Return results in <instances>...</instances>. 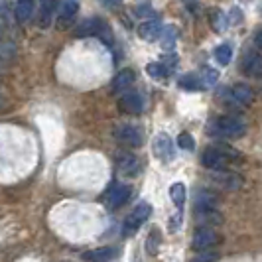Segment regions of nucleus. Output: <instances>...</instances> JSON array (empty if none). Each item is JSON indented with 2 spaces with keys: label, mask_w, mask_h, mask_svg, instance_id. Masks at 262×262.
<instances>
[{
  "label": "nucleus",
  "mask_w": 262,
  "mask_h": 262,
  "mask_svg": "<svg viewBox=\"0 0 262 262\" xmlns=\"http://www.w3.org/2000/svg\"><path fill=\"white\" fill-rule=\"evenodd\" d=\"M211 180H213L217 185H221V187H225V189H229V191L241 189V187L245 185L243 176L233 173V171H227L225 168H223V170H213V173H211Z\"/></svg>",
  "instance_id": "423d86ee"
},
{
  "label": "nucleus",
  "mask_w": 262,
  "mask_h": 262,
  "mask_svg": "<svg viewBox=\"0 0 262 262\" xmlns=\"http://www.w3.org/2000/svg\"><path fill=\"white\" fill-rule=\"evenodd\" d=\"M115 138L118 144L128 146V148H140L144 142V132L134 124H118L115 128Z\"/></svg>",
  "instance_id": "7ed1b4c3"
},
{
  "label": "nucleus",
  "mask_w": 262,
  "mask_h": 262,
  "mask_svg": "<svg viewBox=\"0 0 262 262\" xmlns=\"http://www.w3.org/2000/svg\"><path fill=\"white\" fill-rule=\"evenodd\" d=\"M14 14H16V20L20 24L28 22L34 16V0H18L14 6Z\"/></svg>",
  "instance_id": "6ab92c4d"
},
{
  "label": "nucleus",
  "mask_w": 262,
  "mask_h": 262,
  "mask_svg": "<svg viewBox=\"0 0 262 262\" xmlns=\"http://www.w3.org/2000/svg\"><path fill=\"white\" fill-rule=\"evenodd\" d=\"M231 97L235 99L236 103H241V105H250L252 99H254V91L250 89L249 85H245V83H236L235 87L231 89Z\"/></svg>",
  "instance_id": "a211bd4d"
},
{
  "label": "nucleus",
  "mask_w": 262,
  "mask_h": 262,
  "mask_svg": "<svg viewBox=\"0 0 262 262\" xmlns=\"http://www.w3.org/2000/svg\"><path fill=\"white\" fill-rule=\"evenodd\" d=\"M217 201H219L217 193H213L209 189H201V191H197V197H195V211L215 209L217 207Z\"/></svg>",
  "instance_id": "f8f14e48"
},
{
  "label": "nucleus",
  "mask_w": 262,
  "mask_h": 262,
  "mask_svg": "<svg viewBox=\"0 0 262 262\" xmlns=\"http://www.w3.org/2000/svg\"><path fill=\"white\" fill-rule=\"evenodd\" d=\"M178 146L187 150V152H193V150H195V140H193V136H191L189 132H182V134L178 136Z\"/></svg>",
  "instance_id": "c85d7f7f"
},
{
  "label": "nucleus",
  "mask_w": 262,
  "mask_h": 262,
  "mask_svg": "<svg viewBox=\"0 0 262 262\" xmlns=\"http://www.w3.org/2000/svg\"><path fill=\"white\" fill-rule=\"evenodd\" d=\"M118 108L126 115H140L144 111V97L140 93H124L118 99Z\"/></svg>",
  "instance_id": "6e6552de"
},
{
  "label": "nucleus",
  "mask_w": 262,
  "mask_h": 262,
  "mask_svg": "<svg viewBox=\"0 0 262 262\" xmlns=\"http://www.w3.org/2000/svg\"><path fill=\"white\" fill-rule=\"evenodd\" d=\"M184 2H185V0H184Z\"/></svg>",
  "instance_id": "f704fd0d"
},
{
  "label": "nucleus",
  "mask_w": 262,
  "mask_h": 262,
  "mask_svg": "<svg viewBox=\"0 0 262 262\" xmlns=\"http://www.w3.org/2000/svg\"><path fill=\"white\" fill-rule=\"evenodd\" d=\"M238 158H241V154L233 148H229V146H211L203 152L201 162L209 170H223L229 162L238 160Z\"/></svg>",
  "instance_id": "f03ea898"
},
{
  "label": "nucleus",
  "mask_w": 262,
  "mask_h": 262,
  "mask_svg": "<svg viewBox=\"0 0 262 262\" xmlns=\"http://www.w3.org/2000/svg\"><path fill=\"white\" fill-rule=\"evenodd\" d=\"M55 6H57L55 0H41V4H39V18H38L39 28H48L52 24V18L55 16Z\"/></svg>",
  "instance_id": "dca6fc26"
},
{
  "label": "nucleus",
  "mask_w": 262,
  "mask_h": 262,
  "mask_svg": "<svg viewBox=\"0 0 262 262\" xmlns=\"http://www.w3.org/2000/svg\"><path fill=\"white\" fill-rule=\"evenodd\" d=\"M245 73H249L250 77H260L262 73V59H260V53H252L245 59Z\"/></svg>",
  "instance_id": "aec40b11"
},
{
  "label": "nucleus",
  "mask_w": 262,
  "mask_h": 262,
  "mask_svg": "<svg viewBox=\"0 0 262 262\" xmlns=\"http://www.w3.org/2000/svg\"><path fill=\"white\" fill-rule=\"evenodd\" d=\"M180 87H182V89H187V91H197V89H201L199 75H195V73H187V75H184V77L180 79Z\"/></svg>",
  "instance_id": "a878e982"
},
{
  "label": "nucleus",
  "mask_w": 262,
  "mask_h": 262,
  "mask_svg": "<svg viewBox=\"0 0 262 262\" xmlns=\"http://www.w3.org/2000/svg\"><path fill=\"white\" fill-rule=\"evenodd\" d=\"M103 20L101 18H89V20H85L83 24H79L77 30H75V36L77 38H85V36H97L99 32H101V28H103Z\"/></svg>",
  "instance_id": "2eb2a0df"
},
{
  "label": "nucleus",
  "mask_w": 262,
  "mask_h": 262,
  "mask_svg": "<svg viewBox=\"0 0 262 262\" xmlns=\"http://www.w3.org/2000/svg\"><path fill=\"white\" fill-rule=\"evenodd\" d=\"M79 10L77 0H61L55 6V14H57V28H67L71 24V20L75 18Z\"/></svg>",
  "instance_id": "1a4fd4ad"
},
{
  "label": "nucleus",
  "mask_w": 262,
  "mask_h": 262,
  "mask_svg": "<svg viewBox=\"0 0 262 262\" xmlns=\"http://www.w3.org/2000/svg\"><path fill=\"white\" fill-rule=\"evenodd\" d=\"M215 243H217V233H215L213 229H207V227L197 229L195 233H193V238H191L193 249L201 250V252H203V250H207V249H211Z\"/></svg>",
  "instance_id": "9d476101"
},
{
  "label": "nucleus",
  "mask_w": 262,
  "mask_h": 262,
  "mask_svg": "<svg viewBox=\"0 0 262 262\" xmlns=\"http://www.w3.org/2000/svg\"><path fill=\"white\" fill-rule=\"evenodd\" d=\"M160 32H162V22L160 20H148L144 24L138 26V36L146 41H154L160 38Z\"/></svg>",
  "instance_id": "4468645a"
},
{
  "label": "nucleus",
  "mask_w": 262,
  "mask_h": 262,
  "mask_svg": "<svg viewBox=\"0 0 262 262\" xmlns=\"http://www.w3.org/2000/svg\"><path fill=\"white\" fill-rule=\"evenodd\" d=\"M160 36H162V48H164L166 52H171V50H173V46H176V38H178L176 28H166V30L162 28Z\"/></svg>",
  "instance_id": "b1692460"
},
{
  "label": "nucleus",
  "mask_w": 262,
  "mask_h": 262,
  "mask_svg": "<svg viewBox=\"0 0 262 262\" xmlns=\"http://www.w3.org/2000/svg\"><path fill=\"white\" fill-rule=\"evenodd\" d=\"M207 132L211 136H219V138H241L247 132V124L238 117L227 115V117H219L211 120Z\"/></svg>",
  "instance_id": "f257e3e1"
},
{
  "label": "nucleus",
  "mask_w": 262,
  "mask_h": 262,
  "mask_svg": "<svg viewBox=\"0 0 262 262\" xmlns=\"http://www.w3.org/2000/svg\"><path fill=\"white\" fill-rule=\"evenodd\" d=\"M160 231L154 229V231H150V235H148V241H146V250H148V254H158V249H160Z\"/></svg>",
  "instance_id": "cd10ccee"
},
{
  "label": "nucleus",
  "mask_w": 262,
  "mask_h": 262,
  "mask_svg": "<svg viewBox=\"0 0 262 262\" xmlns=\"http://www.w3.org/2000/svg\"><path fill=\"white\" fill-rule=\"evenodd\" d=\"M199 81H201V89L215 87L217 81H219V71L217 69H211V67H203V71L199 73Z\"/></svg>",
  "instance_id": "412c9836"
},
{
  "label": "nucleus",
  "mask_w": 262,
  "mask_h": 262,
  "mask_svg": "<svg viewBox=\"0 0 262 262\" xmlns=\"http://www.w3.org/2000/svg\"><path fill=\"white\" fill-rule=\"evenodd\" d=\"M213 57H215V61H217L219 66H229V61H231V57H233V48H231L229 43H221V46L215 48Z\"/></svg>",
  "instance_id": "5701e85b"
},
{
  "label": "nucleus",
  "mask_w": 262,
  "mask_h": 262,
  "mask_svg": "<svg viewBox=\"0 0 262 262\" xmlns=\"http://www.w3.org/2000/svg\"><path fill=\"white\" fill-rule=\"evenodd\" d=\"M150 215H152V207L148 205V203H140V205H136L132 213L126 217V221H124V231L126 233H134L136 229H140L142 225L150 219Z\"/></svg>",
  "instance_id": "39448f33"
},
{
  "label": "nucleus",
  "mask_w": 262,
  "mask_h": 262,
  "mask_svg": "<svg viewBox=\"0 0 262 262\" xmlns=\"http://www.w3.org/2000/svg\"><path fill=\"white\" fill-rule=\"evenodd\" d=\"M117 254H118V249H115V247H101V249L85 252L83 258L89 262H108L111 258H115Z\"/></svg>",
  "instance_id": "ddd939ff"
},
{
  "label": "nucleus",
  "mask_w": 262,
  "mask_h": 262,
  "mask_svg": "<svg viewBox=\"0 0 262 262\" xmlns=\"http://www.w3.org/2000/svg\"><path fill=\"white\" fill-rule=\"evenodd\" d=\"M209 24H211V28H213L215 32H223L225 28H227V16H225L219 8H217V10H211Z\"/></svg>",
  "instance_id": "393cba45"
},
{
  "label": "nucleus",
  "mask_w": 262,
  "mask_h": 262,
  "mask_svg": "<svg viewBox=\"0 0 262 262\" xmlns=\"http://www.w3.org/2000/svg\"><path fill=\"white\" fill-rule=\"evenodd\" d=\"M130 185H122V184H117L113 185L108 191L105 193V203L108 209H118V207H122L126 201H128V197H130Z\"/></svg>",
  "instance_id": "0eeeda50"
},
{
  "label": "nucleus",
  "mask_w": 262,
  "mask_h": 262,
  "mask_svg": "<svg viewBox=\"0 0 262 262\" xmlns=\"http://www.w3.org/2000/svg\"><path fill=\"white\" fill-rule=\"evenodd\" d=\"M134 79H136V75H134L132 69H122L117 77L113 79V91L115 93L126 91L130 85H134Z\"/></svg>",
  "instance_id": "f3484780"
},
{
  "label": "nucleus",
  "mask_w": 262,
  "mask_h": 262,
  "mask_svg": "<svg viewBox=\"0 0 262 262\" xmlns=\"http://www.w3.org/2000/svg\"><path fill=\"white\" fill-rule=\"evenodd\" d=\"M243 16H241V10L238 8H233L231 10V16H229V24H241Z\"/></svg>",
  "instance_id": "c756f323"
},
{
  "label": "nucleus",
  "mask_w": 262,
  "mask_h": 262,
  "mask_svg": "<svg viewBox=\"0 0 262 262\" xmlns=\"http://www.w3.org/2000/svg\"><path fill=\"white\" fill-rule=\"evenodd\" d=\"M146 73L150 75L152 79H158V81H162V79H166L168 75V67L164 66V63H148L146 66Z\"/></svg>",
  "instance_id": "bb28decb"
},
{
  "label": "nucleus",
  "mask_w": 262,
  "mask_h": 262,
  "mask_svg": "<svg viewBox=\"0 0 262 262\" xmlns=\"http://www.w3.org/2000/svg\"><path fill=\"white\" fill-rule=\"evenodd\" d=\"M254 41H256V48H260V32H256V36H254Z\"/></svg>",
  "instance_id": "473e14b6"
},
{
  "label": "nucleus",
  "mask_w": 262,
  "mask_h": 262,
  "mask_svg": "<svg viewBox=\"0 0 262 262\" xmlns=\"http://www.w3.org/2000/svg\"><path fill=\"white\" fill-rule=\"evenodd\" d=\"M117 166H118V171L122 173V176H136L138 171H140V160L136 156H132L128 152H118L117 154Z\"/></svg>",
  "instance_id": "9b49d317"
},
{
  "label": "nucleus",
  "mask_w": 262,
  "mask_h": 262,
  "mask_svg": "<svg viewBox=\"0 0 262 262\" xmlns=\"http://www.w3.org/2000/svg\"><path fill=\"white\" fill-rule=\"evenodd\" d=\"M0 38H2V28H0Z\"/></svg>",
  "instance_id": "72a5a7b5"
},
{
  "label": "nucleus",
  "mask_w": 262,
  "mask_h": 262,
  "mask_svg": "<svg viewBox=\"0 0 262 262\" xmlns=\"http://www.w3.org/2000/svg\"><path fill=\"white\" fill-rule=\"evenodd\" d=\"M152 152H154V156H156L160 162H164V164H168V162H171V160L176 158L173 142H171V138L166 134V132H160V134L154 136Z\"/></svg>",
  "instance_id": "20e7f679"
},
{
  "label": "nucleus",
  "mask_w": 262,
  "mask_h": 262,
  "mask_svg": "<svg viewBox=\"0 0 262 262\" xmlns=\"http://www.w3.org/2000/svg\"><path fill=\"white\" fill-rule=\"evenodd\" d=\"M213 260H215V254H201L193 262H213Z\"/></svg>",
  "instance_id": "2f4dec72"
},
{
  "label": "nucleus",
  "mask_w": 262,
  "mask_h": 262,
  "mask_svg": "<svg viewBox=\"0 0 262 262\" xmlns=\"http://www.w3.org/2000/svg\"><path fill=\"white\" fill-rule=\"evenodd\" d=\"M103 6H106V8H115V6H118L122 0H99Z\"/></svg>",
  "instance_id": "7c9ffc66"
},
{
  "label": "nucleus",
  "mask_w": 262,
  "mask_h": 262,
  "mask_svg": "<svg viewBox=\"0 0 262 262\" xmlns=\"http://www.w3.org/2000/svg\"><path fill=\"white\" fill-rule=\"evenodd\" d=\"M185 195H187V189H185V185H184V184H173V185L170 187V197H171V201H173V205H176V207H178L180 211L184 209Z\"/></svg>",
  "instance_id": "4be33fe9"
}]
</instances>
